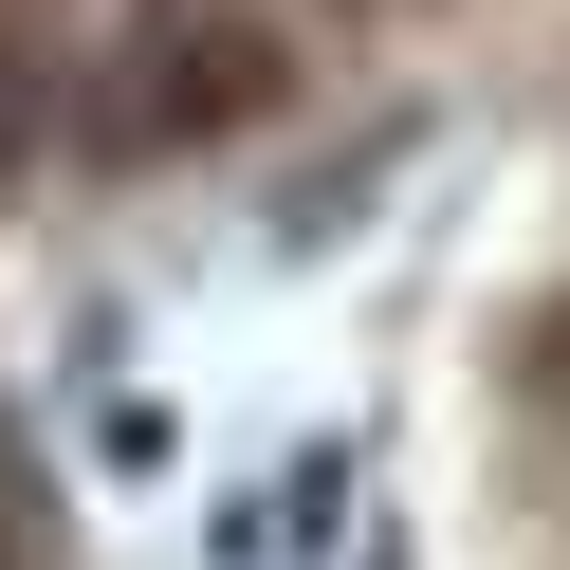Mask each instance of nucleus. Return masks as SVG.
Masks as SVG:
<instances>
[{"mask_svg": "<svg viewBox=\"0 0 570 570\" xmlns=\"http://www.w3.org/2000/svg\"><path fill=\"white\" fill-rule=\"evenodd\" d=\"M166 111H258V38H185V75H166Z\"/></svg>", "mask_w": 570, "mask_h": 570, "instance_id": "1", "label": "nucleus"}, {"mask_svg": "<svg viewBox=\"0 0 570 570\" xmlns=\"http://www.w3.org/2000/svg\"><path fill=\"white\" fill-rule=\"evenodd\" d=\"M38 148V75H19V56H0V166Z\"/></svg>", "mask_w": 570, "mask_h": 570, "instance_id": "2", "label": "nucleus"}]
</instances>
